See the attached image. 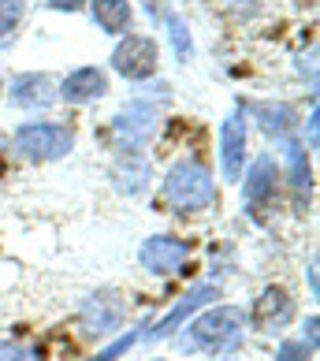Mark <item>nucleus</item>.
<instances>
[{"mask_svg": "<svg viewBox=\"0 0 320 361\" xmlns=\"http://www.w3.org/2000/svg\"><path fill=\"white\" fill-rule=\"evenodd\" d=\"M242 328H246V310L216 305V310H205L197 320L186 324V336L179 339V346L183 350H231L242 339Z\"/></svg>", "mask_w": 320, "mask_h": 361, "instance_id": "nucleus-1", "label": "nucleus"}, {"mask_svg": "<svg viewBox=\"0 0 320 361\" xmlns=\"http://www.w3.org/2000/svg\"><path fill=\"white\" fill-rule=\"evenodd\" d=\"M164 202L179 212H197L216 202V183L202 160H179L164 176Z\"/></svg>", "mask_w": 320, "mask_h": 361, "instance_id": "nucleus-2", "label": "nucleus"}, {"mask_svg": "<svg viewBox=\"0 0 320 361\" xmlns=\"http://www.w3.org/2000/svg\"><path fill=\"white\" fill-rule=\"evenodd\" d=\"M75 145V130L63 123H23L16 130V149L30 160H60Z\"/></svg>", "mask_w": 320, "mask_h": 361, "instance_id": "nucleus-3", "label": "nucleus"}, {"mask_svg": "<svg viewBox=\"0 0 320 361\" xmlns=\"http://www.w3.org/2000/svg\"><path fill=\"white\" fill-rule=\"evenodd\" d=\"M123 313H127V302H123V294H119V290L104 287L97 294H90V298L82 302V313H78L82 336H90V339L112 336V331L123 324Z\"/></svg>", "mask_w": 320, "mask_h": 361, "instance_id": "nucleus-4", "label": "nucleus"}, {"mask_svg": "<svg viewBox=\"0 0 320 361\" xmlns=\"http://www.w3.org/2000/svg\"><path fill=\"white\" fill-rule=\"evenodd\" d=\"M156 63H160V52H156V42L145 34H127L123 42L116 45L112 52V68L130 78V82H145V78L156 75Z\"/></svg>", "mask_w": 320, "mask_h": 361, "instance_id": "nucleus-5", "label": "nucleus"}, {"mask_svg": "<svg viewBox=\"0 0 320 361\" xmlns=\"http://www.w3.org/2000/svg\"><path fill=\"white\" fill-rule=\"evenodd\" d=\"M186 257H190V246L176 235H153V238H145L142 250H138V261L145 264V272H153V276H176L186 264Z\"/></svg>", "mask_w": 320, "mask_h": 361, "instance_id": "nucleus-6", "label": "nucleus"}, {"mask_svg": "<svg viewBox=\"0 0 320 361\" xmlns=\"http://www.w3.org/2000/svg\"><path fill=\"white\" fill-rule=\"evenodd\" d=\"M295 320V298L283 290V287H264L261 298L253 302V313H250V324L257 331H279Z\"/></svg>", "mask_w": 320, "mask_h": 361, "instance_id": "nucleus-7", "label": "nucleus"}, {"mask_svg": "<svg viewBox=\"0 0 320 361\" xmlns=\"http://www.w3.org/2000/svg\"><path fill=\"white\" fill-rule=\"evenodd\" d=\"M246 145H250V135H246L242 119L238 116L223 119V127H220V168H223V179L228 183H238V176H242Z\"/></svg>", "mask_w": 320, "mask_h": 361, "instance_id": "nucleus-8", "label": "nucleus"}, {"mask_svg": "<svg viewBox=\"0 0 320 361\" xmlns=\"http://www.w3.org/2000/svg\"><path fill=\"white\" fill-rule=\"evenodd\" d=\"M153 127H156V109L149 101H130L127 109L116 116V135H119V142H127L130 153L153 135Z\"/></svg>", "mask_w": 320, "mask_h": 361, "instance_id": "nucleus-9", "label": "nucleus"}, {"mask_svg": "<svg viewBox=\"0 0 320 361\" xmlns=\"http://www.w3.org/2000/svg\"><path fill=\"white\" fill-rule=\"evenodd\" d=\"M104 93H109V75L97 68H78L60 82V97L68 104H90V101H101Z\"/></svg>", "mask_w": 320, "mask_h": 361, "instance_id": "nucleus-10", "label": "nucleus"}, {"mask_svg": "<svg viewBox=\"0 0 320 361\" xmlns=\"http://www.w3.org/2000/svg\"><path fill=\"white\" fill-rule=\"evenodd\" d=\"M216 294H220V290L212 287V283L194 287L190 294H186V298H179V305H176V310H168V317H164V320H156V324L149 328V336H145V339H168L171 331H176V328L183 324V320L190 317V313H197L205 302H216Z\"/></svg>", "mask_w": 320, "mask_h": 361, "instance_id": "nucleus-11", "label": "nucleus"}, {"mask_svg": "<svg viewBox=\"0 0 320 361\" xmlns=\"http://www.w3.org/2000/svg\"><path fill=\"white\" fill-rule=\"evenodd\" d=\"M250 116L261 123V130L269 138H287L290 127H295V109L283 101H253L250 104Z\"/></svg>", "mask_w": 320, "mask_h": 361, "instance_id": "nucleus-12", "label": "nucleus"}, {"mask_svg": "<svg viewBox=\"0 0 320 361\" xmlns=\"http://www.w3.org/2000/svg\"><path fill=\"white\" fill-rule=\"evenodd\" d=\"M11 104H19V109H45V104H52V78L37 71L19 75L11 82Z\"/></svg>", "mask_w": 320, "mask_h": 361, "instance_id": "nucleus-13", "label": "nucleus"}, {"mask_svg": "<svg viewBox=\"0 0 320 361\" xmlns=\"http://www.w3.org/2000/svg\"><path fill=\"white\" fill-rule=\"evenodd\" d=\"M272 194H276V160L264 153V157L253 160L250 171H246V202L257 209V205L269 202Z\"/></svg>", "mask_w": 320, "mask_h": 361, "instance_id": "nucleus-14", "label": "nucleus"}, {"mask_svg": "<svg viewBox=\"0 0 320 361\" xmlns=\"http://www.w3.org/2000/svg\"><path fill=\"white\" fill-rule=\"evenodd\" d=\"M93 23L101 26L104 34H127L130 30V0H90Z\"/></svg>", "mask_w": 320, "mask_h": 361, "instance_id": "nucleus-15", "label": "nucleus"}, {"mask_svg": "<svg viewBox=\"0 0 320 361\" xmlns=\"http://www.w3.org/2000/svg\"><path fill=\"white\" fill-rule=\"evenodd\" d=\"M164 23H168V30H171V45H176V56L186 63L194 56V42H190V30H186V23L176 16V11H168L164 16Z\"/></svg>", "mask_w": 320, "mask_h": 361, "instance_id": "nucleus-16", "label": "nucleus"}, {"mask_svg": "<svg viewBox=\"0 0 320 361\" xmlns=\"http://www.w3.org/2000/svg\"><path fill=\"white\" fill-rule=\"evenodd\" d=\"M287 164H290V183L305 190L309 186V164H305V149L298 142H287Z\"/></svg>", "mask_w": 320, "mask_h": 361, "instance_id": "nucleus-17", "label": "nucleus"}, {"mask_svg": "<svg viewBox=\"0 0 320 361\" xmlns=\"http://www.w3.org/2000/svg\"><path fill=\"white\" fill-rule=\"evenodd\" d=\"M23 19V0H0V37H8Z\"/></svg>", "mask_w": 320, "mask_h": 361, "instance_id": "nucleus-18", "label": "nucleus"}, {"mask_svg": "<svg viewBox=\"0 0 320 361\" xmlns=\"http://www.w3.org/2000/svg\"><path fill=\"white\" fill-rule=\"evenodd\" d=\"M0 361H42V357L26 343H0Z\"/></svg>", "mask_w": 320, "mask_h": 361, "instance_id": "nucleus-19", "label": "nucleus"}, {"mask_svg": "<svg viewBox=\"0 0 320 361\" xmlns=\"http://www.w3.org/2000/svg\"><path fill=\"white\" fill-rule=\"evenodd\" d=\"M135 343H138V331H127V336H119V339H116V343L109 346V350H101V354L93 357V361H116L119 354H127V350H130V346H135Z\"/></svg>", "mask_w": 320, "mask_h": 361, "instance_id": "nucleus-20", "label": "nucleus"}, {"mask_svg": "<svg viewBox=\"0 0 320 361\" xmlns=\"http://www.w3.org/2000/svg\"><path fill=\"white\" fill-rule=\"evenodd\" d=\"M276 361H309V350H305L302 343H279V354H276Z\"/></svg>", "mask_w": 320, "mask_h": 361, "instance_id": "nucleus-21", "label": "nucleus"}, {"mask_svg": "<svg viewBox=\"0 0 320 361\" xmlns=\"http://www.w3.org/2000/svg\"><path fill=\"white\" fill-rule=\"evenodd\" d=\"M82 4H90V0H49L52 11H78Z\"/></svg>", "mask_w": 320, "mask_h": 361, "instance_id": "nucleus-22", "label": "nucleus"}, {"mask_svg": "<svg viewBox=\"0 0 320 361\" xmlns=\"http://www.w3.org/2000/svg\"><path fill=\"white\" fill-rule=\"evenodd\" d=\"M305 331H309V350H313V346H316V317L305 320Z\"/></svg>", "mask_w": 320, "mask_h": 361, "instance_id": "nucleus-23", "label": "nucleus"}, {"mask_svg": "<svg viewBox=\"0 0 320 361\" xmlns=\"http://www.w3.org/2000/svg\"><path fill=\"white\" fill-rule=\"evenodd\" d=\"M309 145H313V149H316V112L309 116Z\"/></svg>", "mask_w": 320, "mask_h": 361, "instance_id": "nucleus-24", "label": "nucleus"}, {"mask_svg": "<svg viewBox=\"0 0 320 361\" xmlns=\"http://www.w3.org/2000/svg\"><path fill=\"white\" fill-rule=\"evenodd\" d=\"M0 97H4V78H0Z\"/></svg>", "mask_w": 320, "mask_h": 361, "instance_id": "nucleus-25", "label": "nucleus"}]
</instances>
